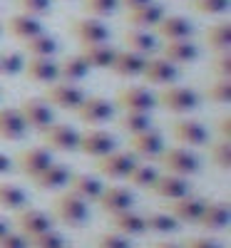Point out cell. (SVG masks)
<instances>
[{"mask_svg": "<svg viewBox=\"0 0 231 248\" xmlns=\"http://www.w3.org/2000/svg\"><path fill=\"white\" fill-rule=\"evenodd\" d=\"M52 216L70 229H80L90 221V203L75 196L72 191H65L52 201Z\"/></svg>", "mask_w": 231, "mask_h": 248, "instance_id": "cell-1", "label": "cell"}, {"mask_svg": "<svg viewBox=\"0 0 231 248\" xmlns=\"http://www.w3.org/2000/svg\"><path fill=\"white\" fill-rule=\"evenodd\" d=\"M199 92L194 87H182V85H169L157 94V107H164L172 114H189L199 107Z\"/></svg>", "mask_w": 231, "mask_h": 248, "instance_id": "cell-2", "label": "cell"}, {"mask_svg": "<svg viewBox=\"0 0 231 248\" xmlns=\"http://www.w3.org/2000/svg\"><path fill=\"white\" fill-rule=\"evenodd\" d=\"M159 164L166 174H177V176H194L201 169V159L194 149H186V147H172V149H164L159 154Z\"/></svg>", "mask_w": 231, "mask_h": 248, "instance_id": "cell-3", "label": "cell"}, {"mask_svg": "<svg viewBox=\"0 0 231 248\" xmlns=\"http://www.w3.org/2000/svg\"><path fill=\"white\" fill-rule=\"evenodd\" d=\"M137 161H139V159H137L132 152H119V149H115V152H110V154L99 156L97 164H95V169H97L99 176H107V179H112V181H119V179H127V176H130V171L137 167Z\"/></svg>", "mask_w": 231, "mask_h": 248, "instance_id": "cell-4", "label": "cell"}, {"mask_svg": "<svg viewBox=\"0 0 231 248\" xmlns=\"http://www.w3.org/2000/svg\"><path fill=\"white\" fill-rule=\"evenodd\" d=\"M85 90H82L80 85H70V82H52V85H48L45 90V102L50 107H57V109H65V112H75L82 99H85Z\"/></svg>", "mask_w": 231, "mask_h": 248, "instance_id": "cell-5", "label": "cell"}, {"mask_svg": "<svg viewBox=\"0 0 231 248\" xmlns=\"http://www.w3.org/2000/svg\"><path fill=\"white\" fill-rule=\"evenodd\" d=\"M115 105L122 112H147L152 114V109L157 107V94L147 87L139 85H130V87H122L115 97Z\"/></svg>", "mask_w": 231, "mask_h": 248, "instance_id": "cell-6", "label": "cell"}, {"mask_svg": "<svg viewBox=\"0 0 231 248\" xmlns=\"http://www.w3.org/2000/svg\"><path fill=\"white\" fill-rule=\"evenodd\" d=\"M75 114L82 124H87V127H102V124H107L110 119H115V105L110 99L95 94V97L82 99V105L75 109Z\"/></svg>", "mask_w": 231, "mask_h": 248, "instance_id": "cell-7", "label": "cell"}, {"mask_svg": "<svg viewBox=\"0 0 231 248\" xmlns=\"http://www.w3.org/2000/svg\"><path fill=\"white\" fill-rule=\"evenodd\" d=\"M72 35L77 37V43L85 47V45H99V43H110V28L104 20L99 17H77L72 20V25H70Z\"/></svg>", "mask_w": 231, "mask_h": 248, "instance_id": "cell-8", "label": "cell"}, {"mask_svg": "<svg viewBox=\"0 0 231 248\" xmlns=\"http://www.w3.org/2000/svg\"><path fill=\"white\" fill-rule=\"evenodd\" d=\"M17 112L23 114L28 129H35V132H43L48 129L50 124L55 122V109L48 105L43 97H30V99H23L20 102Z\"/></svg>", "mask_w": 231, "mask_h": 248, "instance_id": "cell-9", "label": "cell"}, {"mask_svg": "<svg viewBox=\"0 0 231 248\" xmlns=\"http://www.w3.org/2000/svg\"><path fill=\"white\" fill-rule=\"evenodd\" d=\"M43 137L45 149L50 152H77V144H80V132L70 124H57L52 122L48 129L40 132Z\"/></svg>", "mask_w": 231, "mask_h": 248, "instance_id": "cell-10", "label": "cell"}, {"mask_svg": "<svg viewBox=\"0 0 231 248\" xmlns=\"http://www.w3.org/2000/svg\"><path fill=\"white\" fill-rule=\"evenodd\" d=\"M15 226H17V233H23L25 238H33V236H40L50 229H55V218L48 214V211H40V209H20L17 216H15Z\"/></svg>", "mask_w": 231, "mask_h": 248, "instance_id": "cell-11", "label": "cell"}, {"mask_svg": "<svg viewBox=\"0 0 231 248\" xmlns=\"http://www.w3.org/2000/svg\"><path fill=\"white\" fill-rule=\"evenodd\" d=\"M117 149V139L104 132V129H87V132H80V144H77V152H82L85 156H92V159H99L104 154H110Z\"/></svg>", "mask_w": 231, "mask_h": 248, "instance_id": "cell-12", "label": "cell"}, {"mask_svg": "<svg viewBox=\"0 0 231 248\" xmlns=\"http://www.w3.org/2000/svg\"><path fill=\"white\" fill-rule=\"evenodd\" d=\"M172 137L186 149H197V147H206L209 144V132L199 119H177L172 124Z\"/></svg>", "mask_w": 231, "mask_h": 248, "instance_id": "cell-13", "label": "cell"}, {"mask_svg": "<svg viewBox=\"0 0 231 248\" xmlns=\"http://www.w3.org/2000/svg\"><path fill=\"white\" fill-rule=\"evenodd\" d=\"M139 77H144L147 85L169 87V85H174V82L179 79V67L172 65V62L164 60V57H147L144 70H142Z\"/></svg>", "mask_w": 231, "mask_h": 248, "instance_id": "cell-14", "label": "cell"}, {"mask_svg": "<svg viewBox=\"0 0 231 248\" xmlns=\"http://www.w3.org/2000/svg\"><path fill=\"white\" fill-rule=\"evenodd\" d=\"M130 147H132V154H134L137 159L154 161V159H159V154L166 149V144H164L162 132H157L154 127H149V129H144V132L130 137Z\"/></svg>", "mask_w": 231, "mask_h": 248, "instance_id": "cell-15", "label": "cell"}, {"mask_svg": "<svg viewBox=\"0 0 231 248\" xmlns=\"http://www.w3.org/2000/svg\"><path fill=\"white\" fill-rule=\"evenodd\" d=\"M15 164H17L20 174L28 176V179L33 181L40 171H45L50 164H52V154H50V149H45V147H30V149H23V152L17 154Z\"/></svg>", "mask_w": 231, "mask_h": 248, "instance_id": "cell-16", "label": "cell"}, {"mask_svg": "<svg viewBox=\"0 0 231 248\" xmlns=\"http://www.w3.org/2000/svg\"><path fill=\"white\" fill-rule=\"evenodd\" d=\"M97 203H99V209L104 214L115 216V214L134 209V194L130 189H124V186H104Z\"/></svg>", "mask_w": 231, "mask_h": 248, "instance_id": "cell-17", "label": "cell"}, {"mask_svg": "<svg viewBox=\"0 0 231 248\" xmlns=\"http://www.w3.org/2000/svg\"><path fill=\"white\" fill-rule=\"evenodd\" d=\"M206 206V199L204 196H194V194H186L177 201H169V214L179 221V223H186V226H194L199 223L201 218V211Z\"/></svg>", "mask_w": 231, "mask_h": 248, "instance_id": "cell-18", "label": "cell"}, {"mask_svg": "<svg viewBox=\"0 0 231 248\" xmlns=\"http://www.w3.org/2000/svg\"><path fill=\"white\" fill-rule=\"evenodd\" d=\"M154 196L164 199V201H177L186 194H192V184H189V179L184 176H177V174H159V179L154 181V186L149 189Z\"/></svg>", "mask_w": 231, "mask_h": 248, "instance_id": "cell-19", "label": "cell"}, {"mask_svg": "<svg viewBox=\"0 0 231 248\" xmlns=\"http://www.w3.org/2000/svg\"><path fill=\"white\" fill-rule=\"evenodd\" d=\"M164 15H166L164 5L157 3V0H152V3H147V5H139V8L127 10V23L134 30H154Z\"/></svg>", "mask_w": 231, "mask_h": 248, "instance_id": "cell-20", "label": "cell"}, {"mask_svg": "<svg viewBox=\"0 0 231 248\" xmlns=\"http://www.w3.org/2000/svg\"><path fill=\"white\" fill-rule=\"evenodd\" d=\"M154 32L164 37V43H169V40H192L194 25L184 15H164L159 20V25L154 28Z\"/></svg>", "mask_w": 231, "mask_h": 248, "instance_id": "cell-21", "label": "cell"}, {"mask_svg": "<svg viewBox=\"0 0 231 248\" xmlns=\"http://www.w3.org/2000/svg\"><path fill=\"white\" fill-rule=\"evenodd\" d=\"M25 77L30 82H35V85H52V82L60 79L57 75V62L52 57H30L25 62V67H23Z\"/></svg>", "mask_w": 231, "mask_h": 248, "instance_id": "cell-22", "label": "cell"}, {"mask_svg": "<svg viewBox=\"0 0 231 248\" xmlns=\"http://www.w3.org/2000/svg\"><path fill=\"white\" fill-rule=\"evenodd\" d=\"M70 179H72V169L65 167V164L52 161L45 171H40L33 179V184L37 186L40 191H57V189H62V186H67Z\"/></svg>", "mask_w": 231, "mask_h": 248, "instance_id": "cell-23", "label": "cell"}, {"mask_svg": "<svg viewBox=\"0 0 231 248\" xmlns=\"http://www.w3.org/2000/svg\"><path fill=\"white\" fill-rule=\"evenodd\" d=\"M28 134V124L17 107H3L0 109V139L5 141H20Z\"/></svg>", "mask_w": 231, "mask_h": 248, "instance_id": "cell-24", "label": "cell"}, {"mask_svg": "<svg viewBox=\"0 0 231 248\" xmlns=\"http://www.w3.org/2000/svg\"><path fill=\"white\" fill-rule=\"evenodd\" d=\"M144 62L147 57L139 55V52H132V50H117L115 60H112V72L117 77H124V79H132V77H139L142 70H144Z\"/></svg>", "mask_w": 231, "mask_h": 248, "instance_id": "cell-25", "label": "cell"}, {"mask_svg": "<svg viewBox=\"0 0 231 248\" xmlns=\"http://www.w3.org/2000/svg\"><path fill=\"white\" fill-rule=\"evenodd\" d=\"M162 57L169 60L172 65H192L199 57V47L192 43V40H169L162 47Z\"/></svg>", "mask_w": 231, "mask_h": 248, "instance_id": "cell-26", "label": "cell"}, {"mask_svg": "<svg viewBox=\"0 0 231 248\" xmlns=\"http://www.w3.org/2000/svg\"><path fill=\"white\" fill-rule=\"evenodd\" d=\"M229 218H231L229 203H224V201H206L197 226H201L204 231H224L229 226Z\"/></svg>", "mask_w": 231, "mask_h": 248, "instance_id": "cell-27", "label": "cell"}, {"mask_svg": "<svg viewBox=\"0 0 231 248\" xmlns=\"http://www.w3.org/2000/svg\"><path fill=\"white\" fill-rule=\"evenodd\" d=\"M5 32L15 40H20V43H25V40L35 37L43 32V23H40L37 17L33 15H25V13H17L13 17H8V23H5Z\"/></svg>", "mask_w": 231, "mask_h": 248, "instance_id": "cell-28", "label": "cell"}, {"mask_svg": "<svg viewBox=\"0 0 231 248\" xmlns=\"http://www.w3.org/2000/svg\"><path fill=\"white\" fill-rule=\"evenodd\" d=\"M102 189H104V184H102L99 176H95V174H72V179H70V189H67V191H72V194L80 196L82 201L92 203V201L99 199Z\"/></svg>", "mask_w": 231, "mask_h": 248, "instance_id": "cell-29", "label": "cell"}, {"mask_svg": "<svg viewBox=\"0 0 231 248\" xmlns=\"http://www.w3.org/2000/svg\"><path fill=\"white\" fill-rule=\"evenodd\" d=\"M82 60L90 65V70H110L112 60L117 55V47H112L110 43H99V45H85L82 47Z\"/></svg>", "mask_w": 231, "mask_h": 248, "instance_id": "cell-30", "label": "cell"}, {"mask_svg": "<svg viewBox=\"0 0 231 248\" xmlns=\"http://www.w3.org/2000/svg\"><path fill=\"white\" fill-rule=\"evenodd\" d=\"M57 75H60V82H70V85H77V82H82L87 75H90V65L85 60H82V55H67L62 62H57Z\"/></svg>", "mask_w": 231, "mask_h": 248, "instance_id": "cell-31", "label": "cell"}, {"mask_svg": "<svg viewBox=\"0 0 231 248\" xmlns=\"http://www.w3.org/2000/svg\"><path fill=\"white\" fill-rule=\"evenodd\" d=\"M112 218V229L117 231V233H122V236H142V233H147V229H144V214H137L134 209H130V211H122V214H115V216H110Z\"/></svg>", "mask_w": 231, "mask_h": 248, "instance_id": "cell-32", "label": "cell"}, {"mask_svg": "<svg viewBox=\"0 0 231 248\" xmlns=\"http://www.w3.org/2000/svg\"><path fill=\"white\" fill-rule=\"evenodd\" d=\"M124 45H127V50L147 57L157 52V35L152 30H127L124 32Z\"/></svg>", "mask_w": 231, "mask_h": 248, "instance_id": "cell-33", "label": "cell"}, {"mask_svg": "<svg viewBox=\"0 0 231 248\" xmlns=\"http://www.w3.org/2000/svg\"><path fill=\"white\" fill-rule=\"evenodd\" d=\"M25 206H28V194H25L23 186L10 184V181L0 184V209L17 214L20 209H25Z\"/></svg>", "mask_w": 231, "mask_h": 248, "instance_id": "cell-34", "label": "cell"}, {"mask_svg": "<svg viewBox=\"0 0 231 248\" xmlns=\"http://www.w3.org/2000/svg\"><path fill=\"white\" fill-rule=\"evenodd\" d=\"M179 221L169 214V211H149L144 214V229L149 233H177L179 231Z\"/></svg>", "mask_w": 231, "mask_h": 248, "instance_id": "cell-35", "label": "cell"}, {"mask_svg": "<svg viewBox=\"0 0 231 248\" xmlns=\"http://www.w3.org/2000/svg\"><path fill=\"white\" fill-rule=\"evenodd\" d=\"M57 50H60V43L52 35H48L45 30L30 40H25V52L30 57H55Z\"/></svg>", "mask_w": 231, "mask_h": 248, "instance_id": "cell-36", "label": "cell"}, {"mask_svg": "<svg viewBox=\"0 0 231 248\" xmlns=\"http://www.w3.org/2000/svg\"><path fill=\"white\" fill-rule=\"evenodd\" d=\"M159 169L157 167H152V164H142V161H137V167L130 171V176H127V181L134 186V189H144V191H149L152 186H154V181L159 179Z\"/></svg>", "mask_w": 231, "mask_h": 248, "instance_id": "cell-37", "label": "cell"}, {"mask_svg": "<svg viewBox=\"0 0 231 248\" xmlns=\"http://www.w3.org/2000/svg\"><path fill=\"white\" fill-rule=\"evenodd\" d=\"M206 45L214 52H229V47H231V25H229V20L216 23V25H212L206 30Z\"/></svg>", "mask_w": 231, "mask_h": 248, "instance_id": "cell-38", "label": "cell"}, {"mask_svg": "<svg viewBox=\"0 0 231 248\" xmlns=\"http://www.w3.org/2000/svg\"><path fill=\"white\" fill-rule=\"evenodd\" d=\"M117 122H119L122 132H127L130 137H134V134L152 127V114H147V112H122V117Z\"/></svg>", "mask_w": 231, "mask_h": 248, "instance_id": "cell-39", "label": "cell"}, {"mask_svg": "<svg viewBox=\"0 0 231 248\" xmlns=\"http://www.w3.org/2000/svg\"><path fill=\"white\" fill-rule=\"evenodd\" d=\"M82 8H85V13L90 17H110L119 10V0H82Z\"/></svg>", "mask_w": 231, "mask_h": 248, "instance_id": "cell-40", "label": "cell"}, {"mask_svg": "<svg viewBox=\"0 0 231 248\" xmlns=\"http://www.w3.org/2000/svg\"><path fill=\"white\" fill-rule=\"evenodd\" d=\"M25 67L23 52H0V75L3 77H15Z\"/></svg>", "mask_w": 231, "mask_h": 248, "instance_id": "cell-41", "label": "cell"}, {"mask_svg": "<svg viewBox=\"0 0 231 248\" xmlns=\"http://www.w3.org/2000/svg\"><path fill=\"white\" fill-rule=\"evenodd\" d=\"M28 246L30 248H67V241H65V236H62L60 231L50 229V231L40 233V236L28 238Z\"/></svg>", "mask_w": 231, "mask_h": 248, "instance_id": "cell-42", "label": "cell"}, {"mask_svg": "<svg viewBox=\"0 0 231 248\" xmlns=\"http://www.w3.org/2000/svg\"><path fill=\"white\" fill-rule=\"evenodd\" d=\"M209 154H212V161L216 164L219 169H224V171H229V169H231V141L219 139L216 144H212Z\"/></svg>", "mask_w": 231, "mask_h": 248, "instance_id": "cell-43", "label": "cell"}, {"mask_svg": "<svg viewBox=\"0 0 231 248\" xmlns=\"http://www.w3.org/2000/svg\"><path fill=\"white\" fill-rule=\"evenodd\" d=\"M192 8L201 15H224L231 8V0H192Z\"/></svg>", "mask_w": 231, "mask_h": 248, "instance_id": "cell-44", "label": "cell"}, {"mask_svg": "<svg viewBox=\"0 0 231 248\" xmlns=\"http://www.w3.org/2000/svg\"><path fill=\"white\" fill-rule=\"evenodd\" d=\"M15 3L25 15H33L37 20L43 15H50V10H52V0H15Z\"/></svg>", "mask_w": 231, "mask_h": 248, "instance_id": "cell-45", "label": "cell"}, {"mask_svg": "<svg viewBox=\"0 0 231 248\" xmlns=\"http://www.w3.org/2000/svg\"><path fill=\"white\" fill-rule=\"evenodd\" d=\"M206 99L216 102V105H229L231 102V82L229 79H216L214 85L206 90Z\"/></svg>", "mask_w": 231, "mask_h": 248, "instance_id": "cell-46", "label": "cell"}, {"mask_svg": "<svg viewBox=\"0 0 231 248\" xmlns=\"http://www.w3.org/2000/svg\"><path fill=\"white\" fill-rule=\"evenodd\" d=\"M97 248H132V241L117 231H110L97 238Z\"/></svg>", "mask_w": 231, "mask_h": 248, "instance_id": "cell-47", "label": "cell"}, {"mask_svg": "<svg viewBox=\"0 0 231 248\" xmlns=\"http://www.w3.org/2000/svg\"><path fill=\"white\" fill-rule=\"evenodd\" d=\"M212 70L219 79H229L231 77V55L229 52H216V57L212 62Z\"/></svg>", "mask_w": 231, "mask_h": 248, "instance_id": "cell-48", "label": "cell"}, {"mask_svg": "<svg viewBox=\"0 0 231 248\" xmlns=\"http://www.w3.org/2000/svg\"><path fill=\"white\" fill-rule=\"evenodd\" d=\"M0 248H30L28 238L17 231H8L3 238H0Z\"/></svg>", "mask_w": 231, "mask_h": 248, "instance_id": "cell-49", "label": "cell"}, {"mask_svg": "<svg viewBox=\"0 0 231 248\" xmlns=\"http://www.w3.org/2000/svg\"><path fill=\"white\" fill-rule=\"evenodd\" d=\"M182 248H221V246L214 238H189V241H184Z\"/></svg>", "mask_w": 231, "mask_h": 248, "instance_id": "cell-50", "label": "cell"}, {"mask_svg": "<svg viewBox=\"0 0 231 248\" xmlns=\"http://www.w3.org/2000/svg\"><path fill=\"white\" fill-rule=\"evenodd\" d=\"M219 137H221L224 141H229V139H231V114L219 117Z\"/></svg>", "mask_w": 231, "mask_h": 248, "instance_id": "cell-51", "label": "cell"}, {"mask_svg": "<svg viewBox=\"0 0 231 248\" xmlns=\"http://www.w3.org/2000/svg\"><path fill=\"white\" fill-rule=\"evenodd\" d=\"M10 171H13V159L0 152V174H10Z\"/></svg>", "mask_w": 231, "mask_h": 248, "instance_id": "cell-52", "label": "cell"}, {"mask_svg": "<svg viewBox=\"0 0 231 248\" xmlns=\"http://www.w3.org/2000/svg\"><path fill=\"white\" fill-rule=\"evenodd\" d=\"M147 3H152V0H119V5H124V10H132V8H139Z\"/></svg>", "mask_w": 231, "mask_h": 248, "instance_id": "cell-53", "label": "cell"}, {"mask_svg": "<svg viewBox=\"0 0 231 248\" xmlns=\"http://www.w3.org/2000/svg\"><path fill=\"white\" fill-rule=\"evenodd\" d=\"M152 248H182L179 243H172V241H159V243H154Z\"/></svg>", "mask_w": 231, "mask_h": 248, "instance_id": "cell-54", "label": "cell"}, {"mask_svg": "<svg viewBox=\"0 0 231 248\" xmlns=\"http://www.w3.org/2000/svg\"><path fill=\"white\" fill-rule=\"evenodd\" d=\"M8 231H10V226H8V221H5L3 216H0V238H3V236H5Z\"/></svg>", "mask_w": 231, "mask_h": 248, "instance_id": "cell-55", "label": "cell"}, {"mask_svg": "<svg viewBox=\"0 0 231 248\" xmlns=\"http://www.w3.org/2000/svg\"><path fill=\"white\" fill-rule=\"evenodd\" d=\"M67 248H70V246H67Z\"/></svg>", "mask_w": 231, "mask_h": 248, "instance_id": "cell-56", "label": "cell"}]
</instances>
